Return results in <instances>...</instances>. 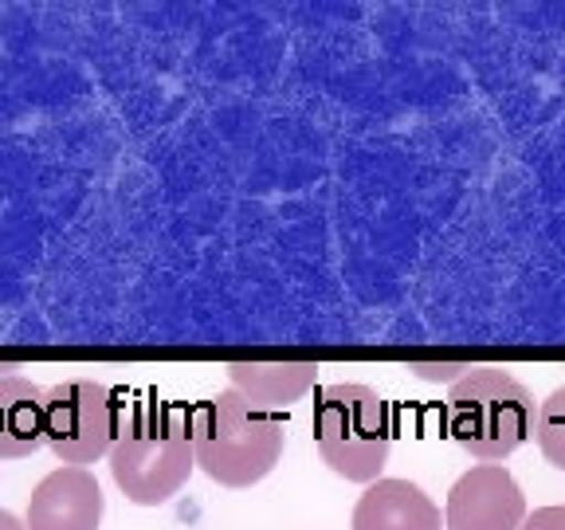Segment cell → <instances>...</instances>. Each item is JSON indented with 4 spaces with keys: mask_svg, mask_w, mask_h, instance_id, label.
<instances>
[{
    "mask_svg": "<svg viewBox=\"0 0 565 530\" xmlns=\"http://www.w3.org/2000/svg\"><path fill=\"white\" fill-rule=\"evenodd\" d=\"M196 468L221 487H252L271 476L287 448V424L279 413L247 401L239 389H224L189 413Z\"/></svg>",
    "mask_w": 565,
    "mask_h": 530,
    "instance_id": "obj_1",
    "label": "cell"
},
{
    "mask_svg": "<svg viewBox=\"0 0 565 530\" xmlns=\"http://www.w3.org/2000/svg\"><path fill=\"white\" fill-rule=\"evenodd\" d=\"M519 530H565V507H539Z\"/></svg>",
    "mask_w": 565,
    "mask_h": 530,
    "instance_id": "obj_13",
    "label": "cell"
},
{
    "mask_svg": "<svg viewBox=\"0 0 565 530\" xmlns=\"http://www.w3.org/2000/svg\"><path fill=\"white\" fill-rule=\"evenodd\" d=\"M534 441H539L546 464H554L557 471H565V385H557L554 393L539 405Z\"/></svg>",
    "mask_w": 565,
    "mask_h": 530,
    "instance_id": "obj_11",
    "label": "cell"
},
{
    "mask_svg": "<svg viewBox=\"0 0 565 530\" xmlns=\"http://www.w3.org/2000/svg\"><path fill=\"white\" fill-rule=\"evenodd\" d=\"M196 468L189 413L177 405H134L118 421L110 476L138 507L169 504Z\"/></svg>",
    "mask_w": 565,
    "mask_h": 530,
    "instance_id": "obj_2",
    "label": "cell"
},
{
    "mask_svg": "<svg viewBox=\"0 0 565 530\" xmlns=\"http://www.w3.org/2000/svg\"><path fill=\"white\" fill-rule=\"evenodd\" d=\"M47 393L28 378H0V459H24L47 444Z\"/></svg>",
    "mask_w": 565,
    "mask_h": 530,
    "instance_id": "obj_9",
    "label": "cell"
},
{
    "mask_svg": "<svg viewBox=\"0 0 565 530\" xmlns=\"http://www.w3.org/2000/svg\"><path fill=\"white\" fill-rule=\"evenodd\" d=\"M534 393L503 365H476L448 393V436L476 464H503L534 436Z\"/></svg>",
    "mask_w": 565,
    "mask_h": 530,
    "instance_id": "obj_3",
    "label": "cell"
},
{
    "mask_svg": "<svg viewBox=\"0 0 565 530\" xmlns=\"http://www.w3.org/2000/svg\"><path fill=\"white\" fill-rule=\"evenodd\" d=\"M118 421H122V413L115 405V393L103 381L75 378L47 389V448L67 468H87V464H98L103 456H110V448L118 441Z\"/></svg>",
    "mask_w": 565,
    "mask_h": 530,
    "instance_id": "obj_5",
    "label": "cell"
},
{
    "mask_svg": "<svg viewBox=\"0 0 565 530\" xmlns=\"http://www.w3.org/2000/svg\"><path fill=\"white\" fill-rule=\"evenodd\" d=\"M353 530H444V515L408 479H377L353 507Z\"/></svg>",
    "mask_w": 565,
    "mask_h": 530,
    "instance_id": "obj_8",
    "label": "cell"
},
{
    "mask_svg": "<svg viewBox=\"0 0 565 530\" xmlns=\"http://www.w3.org/2000/svg\"><path fill=\"white\" fill-rule=\"evenodd\" d=\"M224 370H228L232 389H239L247 401H256L271 413L295 405L307 389H315L318 378L315 362H232Z\"/></svg>",
    "mask_w": 565,
    "mask_h": 530,
    "instance_id": "obj_10",
    "label": "cell"
},
{
    "mask_svg": "<svg viewBox=\"0 0 565 530\" xmlns=\"http://www.w3.org/2000/svg\"><path fill=\"white\" fill-rule=\"evenodd\" d=\"M106 511L103 487L87 468H55L28 499V530H98Z\"/></svg>",
    "mask_w": 565,
    "mask_h": 530,
    "instance_id": "obj_7",
    "label": "cell"
},
{
    "mask_svg": "<svg viewBox=\"0 0 565 530\" xmlns=\"http://www.w3.org/2000/svg\"><path fill=\"white\" fill-rule=\"evenodd\" d=\"M408 370H413L420 381H451V385H456V381L468 378V373L476 370V365H468V362H444V365L416 362V365H408Z\"/></svg>",
    "mask_w": 565,
    "mask_h": 530,
    "instance_id": "obj_12",
    "label": "cell"
},
{
    "mask_svg": "<svg viewBox=\"0 0 565 530\" xmlns=\"http://www.w3.org/2000/svg\"><path fill=\"white\" fill-rule=\"evenodd\" d=\"M315 448L334 476L350 484H377L393 452V421L377 389L327 385L315 401Z\"/></svg>",
    "mask_w": 565,
    "mask_h": 530,
    "instance_id": "obj_4",
    "label": "cell"
},
{
    "mask_svg": "<svg viewBox=\"0 0 565 530\" xmlns=\"http://www.w3.org/2000/svg\"><path fill=\"white\" fill-rule=\"evenodd\" d=\"M526 522V495L503 464H476L451 484L444 530H519Z\"/></svg>",
    "mask_w": 565,
    "mask_h": 530,
    "instance_id": "obj_6",
    "label": "cell"
},
{
    "mask_svg": "<svg viewBox=\"0 0 565 530\" xmlns=\"http://www.w3.org/2000/svg\"><path fill=\"white\" fill-rule=\"evenodd\" d=\"M0 530H28V527L12 511H0Z\"/></svg>",
    "mask_w": 565,
    "mask_h": 530,
    "instance_id": "obj_14",
    "label": "cell"
}]
</instances>
